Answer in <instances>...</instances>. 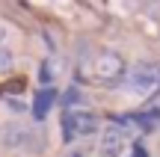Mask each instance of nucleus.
I'll list each match as a JSON object with an SVG mask.
<instances>
[{
	"mask_svg": "<svg viewBox=\"0 0 160 157\" xmlns=\"http://www.w3.org/2000/svg\"><path fill=\"white\" fill-rule=\"evenodd\" d=\"M122 86H125L128 92H133V95H145V98L157 95L160 92V65L157 62H148V59L133 62L131 68H125Z\"/></svg>",
	"mask_w": 160,
	"mask_h": 157,
	"instance_id": "f257e3e1",
	"label": "nucleus"
},
{
	"mask_svg": "<svg viewBox=\"0 0 160 157\" xmlns=\"http://www.w3.org/2000/svg\"><path fill=\"white\" fill-rule=\"evenodd\" d=\"M0 145L6 151H33L42 145V134L39 128H30V125H9L0 130Z\"/></svg>",
	"mask_w": 160,
	"mask_h": 157,
	"instance_id": "f03ea898",
	"label": "nucleus"
},
{
	"mask_svg": "<svg viewBox=\"0 0 160 157\" xmlns=\"http://www.w3.org/2000/svg\"><path fill=\"white\" fill-rule=\"evenodd\" d=\"M92 77L98 83H116L125 77V62L116 51H101L92 62Z\"/></svg>",
	"mask_w": 160,
	"mask_h": 157,
	"instance_id": "7ed1b4c3",
	"label": "nucleus"
},
{
	"mask_svg": "<svg viewBox=\"0 0 160 157\" xmlns=\"http://www.w3.org/2000/svg\"><path fill=\"white\" fill-rule=\"evenodd\" d=\"M95 128H98V119L92 116V113H86V110H71V113H65V119H62V136H65V142L92 134Z\"/></svg>",
	"mask_w": 160,
	"mask_h": 157,
	"instance_id": "20e7f679",
	"label": "nucleus"
},
{
	"mask_svg": "<svg viewBox=\"0 0 160 157\" xmlns=\"http://www.w3.org/2000/svg\"><path fill=\"white\" fill-rule=\"evenodd\" d=\"M125 145H128V128H125V122H113L107 130H104V136H101V157H122V151H125Z\"/></svg>",
	"mask_w": 160,
	"mask_h": 157,
	"instance_id": "39448f33",
	"label": "nucleus"
},
{
	"mask_svg": "<svg viewBox=\"0 0 160 157\" xmlns=\"http://www.w3.org/2000/svg\"><path fill=\"white\" fill-rule=\"evenodd\" d=\"M53 101H57V92H53V89H42V92L33 98V119L36 122H45V116L53 107Z\"/></svg>",
	"mask_w": 160,
	"mask_h": 157,
	"instance_id": "423d86ee",
	"label": "nucleus"
},
{
	"mask_svg": "<svg viewBox=\"0 0 160 157\" xmlns=\"http://www.w3.org/2000/svg\"><path fill=\"white\" fill-rule=\"evenodd\" d=\"M9 65H12V51L0 45V71H3V68H9Z\"/></svg>",
	"mask_w": 160,
	"mask_h": 157,
	"instance_id": "0eeeda50",
	"label": "nucleus"
},
{
	"mask_svg": "<svg viewBox=\"0 0 160 157\" xmlns=\"http://www.w3.org/2000/svg\"><path fill=\"white\" fill-rule=\"evenodd\" d=\"M65 157H86V148H77V145H74V148H71V151L65 154Z\"/></svg>",
	"mask_w": 160,
	"mask_h": 157,
	"instance_id": "6e6552de",
	"label": "nucleus"
},
{
	"mask_svg": "<svg viewBox=\"0 0 160 157\" xmlns=\"http://www.w3.org/2000/svg\"><path fill=\"white\" fill-rule=\"evenodd\" d=\"M133 157H145V148H142V145H137V148H133Z\"/></svg>",
	"mask_w": 160,
	"mask_h": 157,
	"instance_id": "1a4fd4ad",
	"label": "nucleus"
},
{
	"mask_svg": "<svg viewBox=\"0 0 160 157\" xmlns=\"http://www.w3.org/2000/svg\"><path fill=\"white\" fill-rule=\"evenodd\" d=\"M3 33H6V30H3V24H0V39H3Z\"/></svg>",
	"mask_w": 160,
	"mask_h": 157,
	"instance_id": "9d476101",
	"label": "nucleus"
}]
</instances>
